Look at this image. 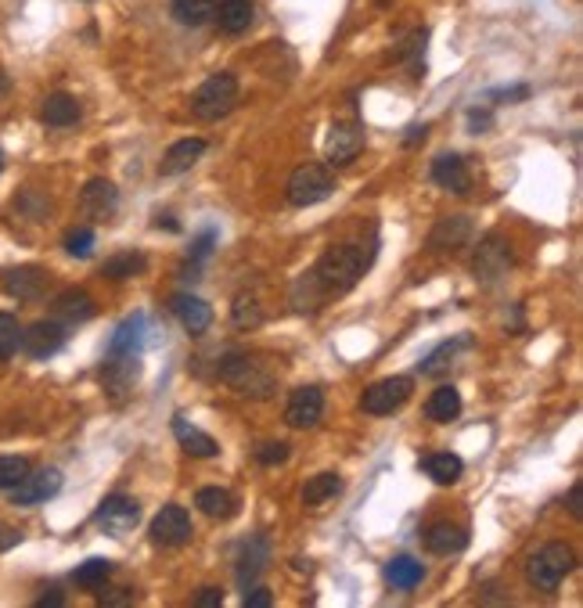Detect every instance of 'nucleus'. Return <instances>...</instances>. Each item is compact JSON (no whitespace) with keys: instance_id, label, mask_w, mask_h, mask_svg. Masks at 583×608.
Here are the masks:
<instances>
[{"instance_id":"obj_38","label":"nucleus","mask_w":583,"mask_h":608,"mask_svg":"<svg viewBox=\"0 0 583 608\" xmlns=\"http://www.w3.org/2000/svg\"><path fill=\"white\" fill-rule=\"evenodd\" d=\"M29 461L26 457H18V454H8V457H0V490H11V486H18L22 479L29 475Z\"/></svg>"},{"instance_id":"obj_7","label":"nucleus","mask_w":583,"mask_h":608,"mask_svg":"<svg viewBox=\"0 0 583 608\" xmlns=\"http://www.w3.org/2000/svg\"><path fill=\"white\" fill-rule=\"evenodd\" d=\"M472 270H476V278L486 281V285H494V281H501L508 270H512V249H508V242H504L501 234H490V238H483L476 249V260H472Z\"/></svg>"},{"instance_id":"obj_40","label":"nucleus","mask_w":583,"mask_h":608,"mask_svg":"<svg viewBox=\"0 0 583 608\" xmlns=\"http://www.w3.org/2000/svg\"><path fill=\"white\" fill-rule=\"evenodd\" d=\"M18 339H22V328H18L15 313H0V360H8L15 353Z\"/></svg>"},{"instance_id":"obj_9","label":"nucleus","mask_w":583,"mask_h":608,"mask_svg":"<svg viewBox=\"0 0 583 608\" xmlns=\"http://www.w3.org/2000/svg\"><path fill=\"white\" fill-rule=\"evenodd\" d=\"M152 544L155 547H184L191 540V515L180 504H170V508H162L159 515L152 519Z\"/></svg>"},{"instance_id":"obj_8","label":"nucleus","mask_w":583,"mask_h":608,"mask_svg":"<svg viewBox=\"0 0 583 608\" xmlns=\"http://www.w3.org/2000/svg\"><path fill=\"white\" fill-rule=\"evenodd\" d=\"M94 522H98V526L105 529L108 537H123V533H130V529H134L137 522H141V504H137L134 497L112 493V497H108V501L98 508Z\"/></svg>"},{"instance_id":"obj_15","label":"nucleus","mask_w":583,"mask_h":608,"mask_svg":"<svg viewBox=\"0 0 583 608\" xmlns=\"http://www.w3.org/2000/svg\"><path fill=\"white\" fill-rule=\"evenodd\" d=\"M364 148V126L360 123H335L328 134V162L332 166H346Z\"/></svg>"},{"instance_id":"obj_27","label":"nucleus","mask_w":583,"mask_h":608,"mask_svg":"<svg viewBox=\"0 0 583 608\" xmlns=\"http://www.w3.org/2000/svg\"><path fill=\"white\" fill-rule=\"evenodd\" d=\"M422 472L429 475L432 483L454 486L461 479V472H465V461L458 454H429L422 461Z\"/></svg>"},{"instance_id":"obj_25","label":"nucleus","mask_w":583,"mask_h":608,"mask_svg":"<svg viewBox=\"0 0 583 608\" xmlns=\"http://www.w3.org/2000/svg\"><path fill=\"white\" fill-rule=\"evenodd\" d=\"M252 15H256L252 0H224L213 18H216V26L224 29L227 36H238V33H245V29L252 26Z\"/></svg>"},{"instance_id":"obj_24","label":"nucleus","mask_w":583,"mask_h":608,"mask_svg":"<svg viewBox=\"0 0 583 608\" xmlns=\"http://www.w3.org/2000/svg\"><path fill=\"white\" fill-rule=\"evenodd\" d=\"M141 342H144V317L134 313L130 321H123L116 328V335L108 342V357H137Z\"/></svg>"},{"instance_id":"obj_21","label":"nucleus","mask_w":583,"mask_h":608,"mask_svg":"<svg viewBox=\"0 0 583 608\" xmlns=\"http://www.w3.org/2000/svg\"><path fill=\"white\" fill-rule=\"evenodd\" d=\"M202 155H206V141H202V137H184V141H177L170 152H166L159 173H162V177H177V173H188L191 166L202 159Z\"/></svg>"},{"instance_id":"obj_53","label":"nucleus","mask_w":583,"mask_h":608,"mask_svg":"<svg viewBox=\"0 0 583 608\" xmlns=\"http://www.w3.org/2000/svg\"><path fill=\"white\" fill-rule=\"evenodd\" d=\"M378 4H389V0H378Z\"/></svg>"},{"instance_id":"obj_47","label":"nucleus","mask_w":583,"mask_h":608,"mask_svg":"<svg viewBox=\"0 0 583 608\" xmlns=\"http://www.w3.org/2000/svg\"><path fill=\"white\" fill-rule=\"evenodd\" d=\"M569 511H573L576 519L583 515V483H576L573 490H569Z\"/></svg>"},{"instance_id":"obj_36","label":"nucleus","mask_w":583,"mask_h":608,"mask_svg":"<svg viewBox=\"0 0 583 608\" xmlns=\"http://www.w3.org/2000/svg\"><path fill=\"white\" fill-rule=\"evenodd\" d=\"M108 576H112V562H108V558H87V562L72 573V580L80 583V587H87V591H98V587H105Z\"/></svg>"},{"instance_id":"obj_33","label":"nucleus","mask_w":583,"mask_h":608,"mask_svg":"<svg viewBox=\"0 0 583 608\" xmlns=\"http://www.w3.org/2000/svg\"><path fill=\"white\" fill-rule=\"evenodd\" d=\"M267 558H270V547H267V540L263 537H252L249 544H245V551H242V565H238V583H249V580H256V576L267 569Z\"/></svg>"},{"instance_id":"obj_16","label":"nucleus","mask_w":583,"mask_h":608,"mask_svg":"<svg viewBox=\"0 0 583 608\" xmlns=\"http://www.w3.org/2000/svg\"><path fill=\"white\" fill-rule=\"evenodd\" d=\"M472 242V220L468 216H443L440 224L432 227L429 234V245L432 249H440V252H458L461 245Z\"/></svg>"},{"instance_id":"obj_46","label":"nucleus","mask_w":583,"mask_h":608,"mask_svg":"<svg viewBox=\"0 0 583 608\" xmlns=\"http://www.w3.org/2000/svg\"><path fill=\"white\" fill-rule=\"evenodd\" d=\"M490 123H494V119H490V112H479V108H472V112H468V126H472V134H483Z\"/></svg>"},{"instance_id":"obj_49","label":"nucleus","mask_w":583,"mask_h":608,"mask_svg":"<svg viewBox=\"0 0 583 608\" xmlns=\"http://www.w3.org/2000/svg\"><path fill=\"white\" fill-rule=\"evenodd\" d=\"M18 540H22V533H18V529H4V526H0V551H8V547H15Z\"/></svg>"},{"instance_id":"obj_17","label":"nucleus","mask_w":583,"mask_h":608,"mask_svg":"<svg viewBox=\"0 0 583 608\" xmlns=\"http://www.w3.org/2000/svg\"><path fill=\"white\" fill-rule=\"evenodd\" d=\"M173 313H177V321L184 324L188 335H206V331L213 328V310H209V303L198 296H188V292H180V296L173 299Z\"/></svg>"},{"instance_id":"obj_35","label":"nucleus","mask_w":583,"mask_h":608,"mask_svg":"<svg viewBox=\"0 0 583 608\" xmlns=\"http://www.w3.org/2000/svg\"><path fill=\"white\" fill-rule=\"evenodd\" d=\"M231 321H234V328H242V331H249V328H260L263 324V306H260V299L256 296H238L231 303Z\"/></svg>"},{"instance_id":"obj_31","label":"nucleus","mask_w":583,"mask_h":608,"mask_svg":"<svg viewBox=\"0 0 583 608\" xmlns=\"http://www.w3.org/2000/svg\"><path fill=\"white\" fill-rule=\"evenodd\" d=\"M173 18H177L180 26H206V22H213L216 15V0H173Z\"/></svg>"},{"instance_id":"obj_34","label":"nucleus","mask_w":583,"mask_h":608,"mask_svg":"<svg viewBox=\"0 0 583 608\" xmlns=\"http://www.w3.org/2000/svg\"><path fill=\"white\" fill-rule=\"evenodd\" d=\"M148 270V256L144 252H119V256H112V260H105V278L112 281H126V278H137V274H144Z\"/></svg>"},{"instance_id":"obj_51","label":"nucleus","mask_w":583,"mask_h":608,"mask_svg":"<svg viewBox=\"0 0 583 608\" xmlns=\"http://www.w3.org/2000/svg\"><path fill=\"white\" fill-rule=\"evenodd\" d=\"M425 134H429V126H411V130H407V137H404V144H418V141H425Z\"/></svg>"},{"instance_id":"obj_44","label":"nucleus","mask_w":583,"mask_h":608,"mask_svg":"<svg viewBox=\"0 0 583 608\" xmlns=\"http://www.w3.org/2000/svg\"><path fill=\"white\" fill-rule=\"evenodd\" d=\"M490 98L508 101V105H515V101H526V98H530V87H504V90H490Z\"/></svg>"},{"instance_id":"obj_2","label":"nucleus","mask_w":583,"mask_h":608,"mask_svg":"<svg viewBox=\"0 0 583 608\" xmlns=\"http://www.w3.org/2000/svg\"><path fill=\"white\" fill-rule=\"evenodd\" d=\"M368 270V252L360 245H332L317 263L314 278L324 292H350Z\"/></svg>"},{"instance_id":"obj_12","label":"nucleus","mask_w":583,"mask_h":608,"mask_svg":"<svg viewBox=\"0 0 583 608\" xmlns=\"http://www.w3.org/2000/svg\"><path fill=\"white\" fill-rule=\"evenodd\" d=\"M321 418H324V393L321 389H317V385H303V389H296L292 400H288V407H285L288 425H292V429H314Z\"/></svg>"},{"instance_id":"obj_28","label":"nucleus","mask_w":583,"mask_h":608,"mask_svg":"<svg viewBox=\"0 0 583 608\" xmlns=\"http://www.w3.org/2000/svg\"><path fill=\"white\" fill-rule=\"evenodd\" d=\"M386 580H389V587H396V591H414V587L425 580V565L400 555L386 565Z\"/></svg>"},{"instance_id":"obj_5","label":"nucleus","mask_w":583,"mask_h":608,"mask_svg":"<svg viewBox=\"0 0 583 608\" xmlns=\"http://www.w3.org/2000/svg\"><path fill=\"white\" fill-rule=\"evenodd\" d=\"M332 191H335V177L321 162H306V166L292 170V177H288V202L299 209L317 206L324 198H332Z\"/></svg>"},{"instance_id":"obj_22","label":"nucleus","mask_w":583,"mask_h":608,"mask_svg":"<svg viewBox=\"0 0 583 608\" xmlns=\"http://www.w3.org/2000/svg\"><path fill=\"white\" fill-rule=\"evenodd\" d=\"M137 378V357H108L101 367V382L116 400H123V393H130V385Z\"/></svg>"},{"instance_id":"obj_50","label":"nucleus","mask_w":583,"mask_h":608,"mask_svg":"<svg viewBox=\"0 0 583 608\" xmlns=\"http://www.w3.org/2000/svg\"><path fill=\"white\" fill-rule=\"evenodd\" d=\"M62 605H65L62 594H44V598L36 601V608H62Z\"/></svg>"},{"instance_id":"obj_26","label":"nucleus","mask_w":583,"mask_h":608,"mask_svg":"<svg viewBox=\"0 0 583 608\" xmlns=\"http://www.w3.org/2000/svg\"><path fill=\"white\" fill-rule=\"evenodd\" d=\"M40 119H44L47 126H72L80 123V101L69 98V94H51V98L44 101V108H40Z\"/></svg>"},{"instance_id":"obj_3","label":"nucleus","mask_w":583,"mask_h":608,"mask_svg":"<svg viewBox=\"0 0 583 608\" xmlns=\"http://www.w3.org/2000/svg\"><path fill=\"white\" fill-rule=\"evenodd\" d=\"M573 565H576L573 547L551 540V544H544L537 555L530 558L526 573H530V583L537 587V591H558V583L573 573Z\"/></svg>"},{"instance_id":"obj_23","label":"nucleus","mask_w":583,"mask_h":608,"mask_svg":"<svg viewBox=\"0 0 583 608\" xmlns=\"http://www.w3.org/2000/svg\"><path fill=\"white\" fill-rule=\"evenodd\" d=\"M173 436H177V443L188 450L191 457H216L220 454L216 439L209 436V432L198 429V425H188L184 418H173Z\"/></svg>"},{"instance_id":"obj_45","label":"nucleus","mask_w":583,"mask_h":608,"mask_svg":"<svg viewBox=\"0 0 583 608\" xmlns=\"http://www.w3.org/2000/svg\"><path fill=\"white\" fill-rule=\"evenodd\" d=\"M220 605H224V591H216V587H206L195 598V608H220Z\"/></svg>"},{"instance_id":"obj_43","label":"nucleus","mask_w":583,"mask_h":608,"mask_svg":"<svg viewBox=\"0 0 583 608\" xmlns=\"http://www.w3.org/2000/svg\"><path fill=\"white\" fill-rule=\"evenodd\" d=\"M242 605L245 608H270L274 605V598H270V591H263V587H252V591H245Z\"/></svg>"},{"instance_id":"obj_11","label":"nucleus","mask_w":583,"mask_h":608,"mask_svg":"<svg viewBox=\"0 0 583 608\" xmlns=\"http://www.w3.org/2000/svg\"><path fill=\"white\" fill-rule=\"evenodd\" d=\"M65 324H58L51 317V321H36V324H29L26 331H22V339H18V346L26 349L29 357L33 360H47V357H54L58 349L65 346Z\"/></svg>"},{"instance_id":"obj_48","label":"nucleus","mask_w":583,"mask_h":608,"mask_svg":"<svg viewBox=\"0 0 583 608\" xmlns=\"http://www.w3.org/2000/svg\"><path fill=\"white\" fill-rule=\"evenodd\" d=\"M134 591H116V594H101V605H130Z\"/></svg>"},{"instance_id":"obj_29","label":"nucleus","mask_w":583,"mask_h":608,"mask_svg":"<svg viewBox=\"0 0 583 608\" xmlns=\"http://www.w3.org/2000/svg\"><path fill=\"white\" fill-rule=\"evenodd\" d=\"M195 504H198V511H202V515H209V519H231L234 511H238L234 493L220 490V486H206V490H198Z\"/></svg>"},{"instance_id":"obj_6","label":"nucleus","mask_w":583,"mask_h":608,"mask_svg":"<svg viewBox=\"0 0 583 608\" xmlns=\"http://www.w3.org/2000/svg\"><path fill=\"white\" fill-rule=\"evenodd\" d=\"M62 490V472L58 468H29V475L18 486H11V504L18 508H33V504H47L54 493Z\"/></svg>"},{"instance_id":"obj_52","label":"nucleus","mask_w":583,"mask_h":608,"mask_svg":"<svg viewBox=\"0 0 583 608\" xmlns=\"http://www.w3.org/2000/svg\"><path fill=\"white\" fill-rule=\"evenodd\" d=\"M0 170H4V155H0Z\"/></svg>"},{"instance_id":"obj_41","label":"nucleus","mask_w":583,"mask_h":608,"mask_svg":"<svg viewBox=\"0 0 583 608\" xmlns=\"http://www.w3.org/2000/svg\"><path fill=\"white\" fill-rule=\"evenodd\" d=\"M213 245H216V231L213 227H206V231L195 238V245H191V263H195V267L198 263H206L209 256H213Z\"/></svg>"},{"instance_id":"obj_1","label":"nucleus","mask_w":583,"mask_h":608,"mask_svg":"<svg viewBox=\"0 0 583 608\" xmlns=\"http://www.w3.org/2000/svg\"><path fill=\"white\" fill-rule=\"evenodd\" d=\"M216 375H220V382L231 385L234 393L252 396V400H267L278 389V375L260 357H245V353H227L216 364Z\"/></svg>"},{"instance_id":"obj_14","label":"nucleus","mask_w":583,"mask_h":608,"mask_svg":"<svg viewBox=\"0 0 583 608\" xmlns=\"http://www.w3.org/2000/svg\"><path fill=\"white\" fill-rule=\"evenodd\" d=\"M47 285H51V278H47V270L40 267H15L4 274V292H8L11 299H22V303L40 299L47 292Z\"/></svg>"},{"instance_id":"obj_39","label":"nucleus","mask_w":583,"mask_h":608,"mask_svg":"<svg viewBox=\"0 0 583 608\" xmlns=\"http://www.w3.org/2000/svg\"><path fill=\"white\" fill-rule=\"evenodd\" d=\"M94 231L90 227H76V231L65 234V252L69 256H76V260H87V256H94Z\"/></svg>"},{"instance_id":"obj_20","label":"nucleus","mask_w":583,"mask_h":608,"mask_svg":"<svg viewBox=\"0 0 583 608\" xmlns=\"http://www.w3.org/2000/svg\"><path fill=\"white\" fill-rule=\"evenodd\" d=\"M425 547L440 558L461 555L468 547V533L461 526H454V522H436V526L425 529Z\"/></svg>"},{"instance_id":"obj_42","label":"nucleus","mask_w":583,"mask_h":608,"mask_svg":"<svg viewBox=\"0 0 583 608\" xmlns=\"http://www.w3.org/2000/svg\"><path fill=\"white\" fill-rule=\"evenodd\" d=\"M256 461H260V465H285L288 443H260V447H256Z\"/></svg>"},{"instance_id":"obj_10","label":"nucleus","mask_w":583,"mask_h":608,"mask_svg":"<svg viewBox=\"0 0 583 608\" xmlns=\"http://www.w3.org/2000/svg\"><path fill=\"white\" fill-rule=\"evenodd\" d=\"M407 396H411V378H404V375L382 378V382H375L368 393H364L360 407H364V414L382 418V414H393L396 407H404Z\"/></svg>"},{"instance_id":"obj_13","label":"nucleus","mask_w":583,"mask_h":608,"mask_svg":"<svg viewBox=\"0 0 583 608\" xmlns=\"http://www.w3.org/2000/svg\"><path fill=\"white\" fill-rule=\"evenodd\" d=\"M80 209L90 216V220H98V224H105V220H112L119 209V191L112 180H87V188L80 191Z\"/></svg>"},{"instance_id":"obj_4","label":"nucleus","mask_w":583,"mask_h":608,"mask_svg":"<svg viewBox=\"0 0 583 608\" xmlns=\"http://www.w3.org/2000/svg\"><path fill=\"white\" fill-rule=\"evenodd\" d=\"M234 105H238V80H234L231 72H213V76L195 90V98H191V112H195L198 119H206V123L224 119L227 112H234Z\"/></svg>"},{"instance_id":"obj_32","label":"nucleus","mask_w":583,"mask_h":608,"mask_svg":"<svg viewBox=\"0 0 583 608\" xmlns=\"http://www.w3.org/2000/svg\"><path fill=\"white\" fill-rule=\"evenodd\" d=\"M425 414H429L432 421H440V425L454 421L461 414V393L454 389V385H440V389L429 396V407H425Z\"/></svg>"},{"instance_id":"obj_18","label":"nucleus","mask_w":583,"mask_h":608,"mask_svg":"<svg viewBox=\"0 0 583 608\" xmlns=\"http://www.w3.org/2000/svg\"><path fill=\"white\" fill-rule=\"evenodd\" d=\"M51 313L58 324L72 328V324H83L94 317V299H90L87 292H80V288H69V292H62V296L54 299Z\"/></svg>"},{"instance_id":"obj_37","label":"nucleus","mask_w":583,"mask_h":608,"mask_svg":"<svg viewBox=\"0 0 583 608\" xmlns=\"http://www.w3.org/2000/svg\"><path fill=\"white\" fill-rule=\"evenodd\" d=\"M465 346H468V335H461V339H454V342H443V346L422 364V375H440L443 367L454 364V353H458V349H465Z\"/></svg>"},{"instance_id":"obj_30","label":"nucleus","mask_w":583,"mask_h":608,"mask_svg":"<svg viewBox=\"0 0 583 608\" xmlns=\"http://www.w3.org/2000/svg\"><path fill=\"white\" fill-rule=\"evenodd\" d=\"M342 493V479L335 472H321L314 475L310 483L303 486V504L306 508H321V504H328L332 497H339Z\"/></svg>"},{"instance_id":"obj_19","label":"nucleus","mask_w":583,"mask_h":608,"mask_svg":"<svg viewBox=\"0 0 583 608\" xmlns=\"http://www.w3.org/2000/svg\"><path fill=\"white\" fill-rule=\"evenodd\" d=\"M432 180L443 191H454V195H468V188H472V177H468V166L461 155H440L432 162Z\"/></svg>"}]
</instances>
